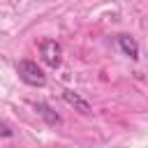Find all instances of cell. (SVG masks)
Returning <instances> with one entry per match:
<instances>
[{
    "instance_id": "obj_5",
    "label": "cell",
    "mask_w": 148,
    "mask_h": 148,
    "mask_svg": "<svg viewBox=\"0 0 148 148\" xmlns=\"http://www.w3.org/2000/svg\"><path fill=\"white\" fill-rule=\"evenodd\" d=\"M116 42H118V46H120V51H123L125 56H130L132 60L139 58V44H136L134 37H130V35H118Z\"/></svg>"
},
{
    "instance_id": "obj_4",
    "label": "cell",
    "mask_w": 148,
    "mask_h": 148,
    "mask_svg": "<svg viewBox=\"0 0 148 148\" xmlns=\"http://www.w3.org/2000/svg\"><path fill=\"white\" fill-rule=\"evenodd\" d=\"M35 111L46 120V125H51V127H58V125H62V118H60V113H56L46 102H37L35 104Z\"/></svg>"
},
{
    "instance_id": "obj_1",
    "label": "cell",
    "mask_w": 148,
    "mask_h": 148,
    "mask_svg": "<svg viewBox=\"0 0 148 148\" xmlns=\"http://www.w3.org/2000/svg\"><path fill=\"white\" fill-rule=\"evenodd\" d=\"M16 72H18V76H21V81H25L28 86H37V88H42V86L46 83L44 72H42V69L37 67V62H32V60H18Z\"/></svg>"
},
{
    "instance_id": "obj_6",
    "label": "cell",
    "mask_w": 148,
    "mask_h": 148,
    "mask_svg": "<svg viewBox=\"0 0 148 148\" xmlns=\"http://www.w3.org/2000/svg\"><path fill=\"white\" fill-rule=\"evenodd\" d=\"M12 134H14V132H12V127H9L7 123H2V120H0V136H12Z\"/></svg>"
},
{
    "instance_id": "obj_3",
    "label": "cell",
    "mask_w": 148,
    "mask_h": 148,
    "mask_svg": "<svg viewBox=\"0 0 148 148\" xmlns=\"http://www.w3.org/2000/svg\"><path fill=\"white\" fill-rule=\"evenodd\" d=\"M62 99H65L69 106H74L76 111H81V113H90V111H92L90 102H88L86 97H81L76 90H69V88H65V90H62Z\"/></svg>"
},
{
    "instance_id": "obj_2",
    "label": "cell",
    "mask_w": 148,
    "mask_h": 148,
    "mask_svg": "<svg viewBox=\"0 0 148 148\" xmlns=\"http://www.w3.org/2000/svg\"><path fill=\"white\" fill-rule=\"evenodd\" d=\"M39 53H42V60H44L49 67H58V65L62 62V46H60L56 39H42Z\"/></svg>"
}]
</instances>
